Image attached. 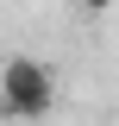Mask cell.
Instances as JSON below:
<instances>
[{
	"instance_id": "cell-1",
	"label": "cell",
	"mask_w": 119,
	"mask_h": 126,
	"mask_svg": "<svg viewBox=\"0 0 119 126\" xmlns=\"http://www.w3.org/2000/svg\"><path fill=\"white\" fill-rule=\"evenodd\" d=\"M57 107V76L38 57H6L0 63V120H44Z\"/></svg>"
},
{
	"instance_id": "cell-2",
	"label": "cell",
	"mask_w": 119,
	"mask_h": 126,
	"mask_svg": "<svg viewBox=\"0 0 119 126\" xmlns=\"http://www.w3.org/2000/svg\"><path fill=\"white\" fill-rule=\"evenodd\" d=\"M82 6H88V13H107V6H113V0H82Z\"/></svg>"
}]
</instances>
